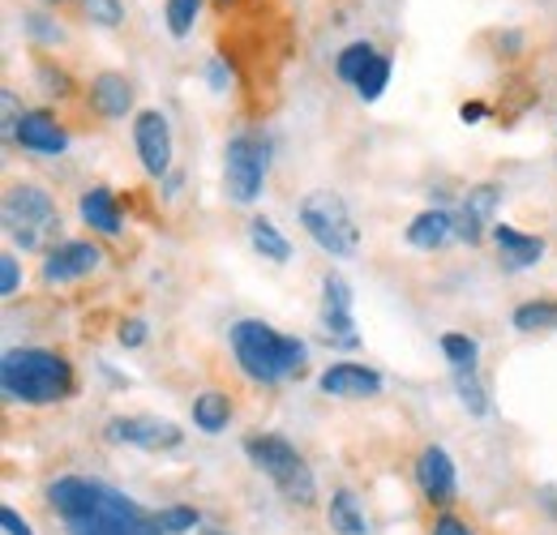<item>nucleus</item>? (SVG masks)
I'll return each mask as SVG.
<instances>
[{
  "label": "nucleus",
  "instance_id": "1",
  "mask_svg": "<svg viewBox=\"0 0 557 535\" xmlns=\"http://www.w3.org/2000/svg\"><path fill=\"white\" fill-rule=\"evenodd\" d=\"M44 506L65 535H163L159 519L129 493L95 475H57L44 484Z\"/></svg>",
  "mask_w": 557,
  "mask_h": 535
},
{
  "label": "nucleus",
  "instance_id": "2",
  "mask_svg": "<svg viewBox=\"0 0 557 535\" xmlns=\"http://www.w3.org/2000/svg\"><path fill=\"white\" fill-rule=\"evenodd\" d=\"M0 395L13 407H61L77 395V369L61 347H9L0 360Z\"/></svg>",
  "mask_w": 557,
  "mask_h": 535
},
{
  "label": "nucleus",
  "instance_id": "3",
  "mask_svg": "<svg viewBox=\"0 0 557 535\" xmlns=\"http://www.w3.org/2000/svg\"><path fill=\"white\" fill-rule=\"evenodd\" d=\"M227 343H232V356H236L240 373H245L249 382H258V386H278V382H287V377H300L305 356H309V347H305L300 338L283 335V331H275V326L262 322V318H240V322H232Z\"/></svg>",
  "mask_w": 557,
  "mask_h": 535
},
{
  "label": "nucleus",
  "instance_id": "4",
  "mask_svg": "<svg viewBox=\"0 0 557 535\" xmlns=\"http://www.w3.org/2000/svg\"><path fill=\"white\" fill-rule=\"evenodd\" d=\"M249 468L258 475H267L275 484V493L292 506V510H313L318 506V480H313V468L309 459L283 437V433H245L240 441Z\"/></svg>",
  "mask_w": 557,
  "mask_h": 535
},
{
  "label": "nucleus",
  "instance_id": "5",
  "mask_svg": "<svg viewBox=\"0 0 557 535\" xmlns=\"http://www.w3.org/2000/svg\"><path fill=\"white\" fill-rule=\"evenodd\" d=\"M0 214H4V236L22 249V253H48L57 249L61 240V210H57V198L35 185V181H13L4 189V201H0Z\"/></svg>",
  "mask_w": 557,
  "mask_h": 535
},
{
  "label": "nucleus",
  "instance_id": "6",
  "mask_svg": "<svg viewBox=\"0 0 557 535\" xmlns=\"http://www.w3.org/2000/svg\"><path fill=\"white\" fill-rule=\"evenodd\" d=\"M296 219L305 227V236L331 253V258H351L360 249V227L351 223V210L348 201L339 198L335 189H313L305 194L300 206H296Z\"/></svg>",
  "mask_w": 557,
  "mask_h": 535
},
{
  "label": "nucleus",
  "instance_id": "7",
  "mask_svg": "<svg viewBox=\"0 0 557 535\" xmlns=\"http://www.w3.org/2000/svg\"><path fill=\"white\" fill-rule=\"evenodd\" d=\"M271 176V141L262 134H232L223 146V194L236 206H253Z\"/></svg>",
  "mask_w": 557,
  "mask_h": 535
},
{
  "label": "nucleus",
  "instance_id": "8",
  "mask_svg": "<svg viewBox=\"0 0 557 535\" xmlns=\"http://www.w3.org/2000/svg\"><path fill=\"white\" fill-rule=\"evenodd\" d=\"M103 437L112 446H134V450H146V455H168V450L185 446L181 424L159 420V415H112L103 424Z\"/></svg>",
  "mask_w": 557,
  "mask_h": 535
},
{
  "label": "nucleus",
  "instance_id": "9",
  "mask_svg": "<svg viewBox=\"0 0 557 535\" xmlns=\"http://www.w3.org/2000/svg\"><path fill=\"white\" fill-rule=\"evenodd\" d=\"M412 480H417V493L429 514L459 506V471H455V459L442 446H433V441L420 446L417 463H412Z\"/></svg>",
  "mask_w": 557,
  "mask_h": 535
},
{
  "label": "nucleus",
  "instance_id": "10",
  "mask_svg": "<svg viewBox=\"0 0 557 535\" xmlns=\"http://www.w3.org/2000/svg\"><path fill=\"white\" fill-rule=\"evenodd\" d=\"M351 283L344 274H326L322 278V309H318V331L331 347H344L356 351L360 347V331H356V318H351Z\"/></svg>",
  "mask_w": 557,
  "mask_h": 535
},
{
  "label": "nucleus",
  "instance_id": "11",
  "mask_svg": "<svg viewBox=\"0 0 557 535\" xmlns=\"http://www.w3.org/2000/svg\"><path fill=\"white\" fill-rule=\"evenodd\" d=\"M134 150H138V163L146 176L163 181L172 172L176 146H172V125H168V116L159 108H141L134 116Z\"/></svg>",
  "mask_w": 557,
  "mask_h": 535
},
{
  "label": "nucleus",
  "instance_id": "12",
  "mask_svg": "<svg viewBox=\"0 0 557 535\" xmlns=\"http://www.w3.org/2000/svg\"><path fill=\"white\" fill-rule=\"evenodd\" d=\"M502 198H506V189H502L497 181L472 185V189L459 198V210H455V240H463V245H481L488 232H493V223H497Z\"/></svg>",
  "mask_w": 557,
  "mask_h": 535
},
{
  "label": "nucleus",
  "instance_id": "13",
  "mask_svg": "<svg viewBox=\"0 0 557 535\" xmlns=\"http://www.w3.org/2000/svg\"><path fill=\"white\" fill-rule=\"evenodd\" d=\"M99 266H103V249L95 240H61L57 249L44 253L39 278H44V287H65L77 278H90Z\"/></svg>",
  "mask_w": 557,
  "mask_h": 535
},
{
  "label": "nucleus",
  "instance_id": "14",
  "mask_svg": "<svg viewBox=\"0 0 557 535\" xmlns=\"http://www.w3.org/2000/svg\"><path fill=\"white\" fill-rule=\"evenodd\" d=\"M318 390L326 399H344V402H360V399H377L386 390L382 373L369 369V364H356V360H335L318 373Z\"/></svg>",
  "mask_w": 557,
  "mask_h": 535
},
{
  "label": "nucleus",
  "instance_id": "15",
  "mask_svg": "<svg viewBox=\"0 0 557 535\" xmlns=\"http://www.w3.org/2000/svg\"><path fill=\"white\" fill-rule=\"evenodd\" d=\"M9 137H13L26 154H48V159H57V154L70 150V129H65V121H61L52 108H30V112H22Z\"/></svg>",
  "mask_w": 557,
  "mask_h": 535
},
{
  "label": "nucleus",
  "instance_id": "16",
  "mask_svg": "<svg viewBox=\"0 0 557 535\" xmlns=\"http://www.w3.org/2000/svg\"><path fill=\"white\" fill-rule=\"evenodd\" d=\"M134 95H138L134 82L125 73H116V69H103V73H95L86 82V103H90V112L99 121H125L134 112Z\"/></svg>",
  "mask_w": 557,
  "mask_h": 535
},
{
  "label": "nucleus",
  "instance_id": "17",
  "mask_svg": "<svg viewBox=\"0 0 557 535\" xmlns=\"http://www.w3.org/2000/svg\"><path fill=\"white\" fill-rule=\"evenodd\" d=\"M488 240H493V249H497V258H502L506 270H532L541 266V258H545V236L519 232L510 223H493Z\"/></svg>",
  "mask_w": 557,
  "mask_h": 535
},
{
  "label": "nucleus",
  "instance_id": "18",
  "mask_svg": "<svg viewBox=\"0 0 557 535\" xmlns=\"http://www.w3.org/2000/svg\"><path fill=\"white\" fill-rule=\"evenodd\" d=\"M77 214L95 236H121L125 232V214H121V198L108 185H90L77 198Z\"/></svg>",
  "mask_w": 557,
  "mask_h": 535
},
{
  "label": "nucleus",
  "instance_id": "19",
  "mask_svg": "<svg viewBox=\"0 0 557 535\" xmlns=\"http://www.w3.org/2000/svg\"><path fill=\"white\" fill-rule=\"evenodd\" d=\"M404 240H408L412 249H420V253H437V249H446V245L455 240V210H446V206H429V210H420L417 219L408 223Z\"/></svg>",
  "mask_w": 557,
  "mask_h": 535
},
{
  "label": "nucleus",
  "instance_id": "20",
  "mask_svg": "<svg viewBox=\"0 0 557 535\" xmlns=\"http://www.w3.org/2000/svg\"><path fill=\"white\" fill-rule=\"evenodd\" d=\"M189 420H194L198 433L219 437V433H227V424L236 420V399H232L227 390H198L194 402H189Z\"/></svg>",
  "mask_w": 557,
  "mask_h": 535
},
{
  "label": "nucleus",
  "instance_id": "21",
  "mask_svg": "<svg viewBox=\"0 0 557 535\" xmlns=\"http://www.w3.org/2000/svg\"><path fill=\"white\" fill-rule=\"evenodd\" d=\"M326 523H331L335 535H369L364 501L351 488H331V497H326Z\"/></svg>",
  "mask_w": 557,
  "mask_h": 535
},
{
  "label": "nucleus",
  "instance_id": "22",
  "mask_svg": "<svg viewBox=\"0 0 557 535\" xmlns=\"http://www.w3.org/2000/svg\"><path fill=\"white\" fill-rule=\"evenodd\" d=\"M245 232H249V245H253V253H258L262 262H275V266H287V262H292V240L278 232L267 214H253V219L245 223Z\"/></svg>",
  "mask_w": 557,
  "mask_h": 535
},
{
  "label": "nucleus",
  "instance_id": "23",
  "mask_svg": "<svg viewBox=\"0 0 557 535\" xmlns=\"http://www.w3.org/2000/svg\"><path fill=\"white\" fill-rule=\"evenodd\" d=\"M510 326H515L519 335H554L557 331V296H536V300L515 304Z\"/></svg>",
  "mask_w": 557,
  "mask_h": 535
},
{
  "label": "nucleus",
  "instance_id": "24",
  "mask_svg": "<svg viewBox=\"0 0 557 535\" xmlns=\"http://www.w3.org/2000/svg\"><path fill=\"white\" fill-rule=\"evenodd\" d=\"M391 73H395V61H391L386 52H373V61L356 77V99H360V103H377L382 90L391 86Z\"/></svg>",
  "mask_w": 557,
  "mask_h": 535
},
{
  "label": "nucleus",
  "instance_id": "25",
  "mask_svg": "<svg viewBox=\"0 0 557 535\" xmlns=\"http://www.w3.org/2000/svg\"><path fill=\"white\" fill-rule=\"evenodd\" d=\"M450 377H455V399L463 402V411L468 415H488V390L481 386L476 369H450Z\"/></svg>",
  "mask_w": 557,
  "mask_h": 535
},
{
  "label": "nucleus",
  "instance_id": "26",
  "mask_svg": "<svg viewBox=\"0 0 557 535\" xmlns=\"http://www.w3.org/2000/svg\"><path fill=\"white\" fill-rule=\"evenodd\" d=\"M154 519H159L163 535H189L202 527V510H198L194 501H172V506L154 510Z\"/></svg>",
  "mask_w": 557,
  "mask_h": 535
},
{
  "label": "nucleus",
  "instance_id": "27",
  "mask_svg": "<svg viewBox=\"0 0 557 535\" xmlns=\"http://www.w3.org/2000/svg\"><path fill=\"white\" fill-rule=\"evenodd\" d=\"M437 347L450 360V369H476V360H481V343L472 335H463V331H446L437 338Z\"/></svg>",
  "mask_w": 557,
  "mask_h": 535
},
{
  "label": "nucleus",
  "instance_id": "28",
  "mask_svg": "<svg viewBox=\"0 0 557 535\" xmlns=\"http://www.w3.org/2000/svg\"><path fill=\"white\" fill-rule=\"evenodd\" d=\"M202 17V0H168L163 4V22H168V35L172 39H189L194 26Z\"/></svg>",
  "mask_w": 557,
  "mask_h": 535
},
{
  "label": "nucleus",
  "instance_id": "29",
  "mask_svg": "<svg viewBox=\"0 0 557 535\" xmlns=\"http://www.w3.org/2000/svg\"><path fill=\"white\" fill-rule=\"evenodd\" d=\"M424 535H481V527H476L459 506H450V510H433V514H429Z\"/></svg>",
  "mask_w": 557,
  "mask_h": 535
},
{
  "label": "nucleus",
  "instance_id": "30",
  "mask_svg": "<svg viewBox=\"0 0 557 535\" xmlns=\"http://www.w3.org/2000/svg\"><path fill=\"white\" fill-rule=\"evenodd\" d=\"M373 43L369 39H356V43H348L344 52H339V61H335V73H339V82H348V86H356V77L364 73V65L373 61Z\"/></svg>",
  "mask_w": 557,
  "mask_h": 535
},
{
  "label": "nucleus",
  "instance_id": "31",
  "mask_svg": "<svg viewBox=\"0 0 557 535\" xmlns=\"http://www.w3.org/2000/svg\"><path fill=\"white\" fill-rule=\"evenodd\" d=\"M82 13L103 30L125 26V0H82Z\"/></svg>",
  "mask_w": 557,
  "mask_h": 535
},
{
  "label": "nucleus",
  "instance_id": "32",
  "mask_svg": "<svg viewBox=\"0 0 557 535\" xmlns=\"http://www.w3.org/2000/svg\"><path fill=\"white\" fill-rule=\"evenodd\" d=\"M35 77H39V86H44L48 95H57V99H70L73 95L70 73H65V69H57L48 57H39V61H35Z\"/></svg>",
  "mask_w": 557,
  "mask_h": 535
},
{
  "label": "nucleus",
  "instance_id": "33",
  "mask_svg": "<svg viewBox=\"0 0 557 535\" xmlns=\"http://www.w3.org/2000/svg\"><path fill=\"white\" fill-rule=\"evenodd\" d=\"M22 287V266H17V253H0V296L13 300Z\"/></svg>",
  "mask_w": 557,
  "mask_h": 535
},
{
  "label": "nucleus",
  "instance_id": "34",
  "mask_svg": "<svg viewBox=\"0 0 557 535\" xmlns=\"http://www.w3.org/2000/svg\"><path fill=\"white\" fill-rule=\"evenodd\" d=\"M26 35L39 39V43H61L65 39L61 26H52V17H44V13H26Z\"/></svg>",
  "mask_w": 557,
  "mask_h": 535
},
{
  "label": "nucleus",
  "instance_id": "35",
  "mask_svg": "<svg viewBox=\"0 0 557 535\" xmlns=\"http://www.w3.org/2000/svg\"><path fill=\"white\" fill-rule=\"evenodd\" d=\"M150 338V326L141 322V318H125L121 326H116V343L125 347V351H134V347H141Z\"/></svg>",
  "mask_w": 557,
  "mask_h": 535
},
{
  "label": "nucleus",
  "instance_id": "36",
  "mask_svg": "<svg viewBox=\"0 0 557 535\" xmlns=\"http://www.w3.org/2000/svg\"><path fill=\"white\" fill-rule=\"evenodd\" d=\"M0 532L4 535H35V527H30L13 506H4V510H0Z\"/></svg>",
  "mask_w": 557,
  "mask_h": 535
},
{
  "label": "nucleus",
  "instance_id": "37",
  "mask_svg": "<svg viewBox=\"0 0 557 535\" xmlns=\"http://www.w3.org/2000/svg\"><path fill=\"white\" fill-rule=\"evenodd\" d=\"M459 116H463L468 125H476V121H485L488 116V108L485 103H463V108H459Z\"/></svg>",
  "mask_w": 557,
  "mask_h": 535
},
{
  "label": "nucleus",
  "instance_id": "38",
  "mask_svg": "<svg viewBox=\"0 0 557 535\" xmlns=\"http://www.w3.org/2000/svg\"><path fill=\"white\" fill-rule=\"evenodd\" d=\"M210 82H214V90H227V77H223V61H210Z\"/></svg>",
  "mask_w": 557,
  "mask_h": 535
},
{
  "label": "nucleus",
  "instance_id": "39",
  "mask_svg": "<svg viewBox=\"0 0 557 535\" xmlns=\"http://www.w3.org/2000/svg\"><path fill=\"white\" fill-rule=\"evenodd\" d=\"M202 535H232V532H223V527H207Z\"/></svg>",
  "mask_w": 557,
  "mask_h": 535
},
{
  "label": "nucleus",
  "instance_id": "40",
  "mask_svg": "<svg viewBox=\"0 0 557 535\" xmlns=\"http://www.w3.org/2000/svg\"><path fill=\"white\" fill-rule=\"evenodd\" d=\"M44 4H70V0H44Z\"/></svg>",
  "mask_w": 557,
  "mask_h": 535
}]
</instances>
